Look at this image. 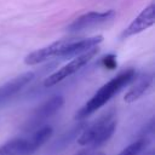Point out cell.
<instances>
[{"label":"cell","mask_w":155,"mask_h":155,"mask_svg":"<svg viewBox=\"0 0 155 155\" xmlns=\"http://www.w3.org/2000/svg\"><path fill=\"white\" fill-rule=\"evenodd\" d=\"M97 53H98V47H94V48H92V50H90V51H87L80 56H76L68 64H65L64 67H62L61 69H58L57 71H54L53 74L47 76L44 81V86L45 87H52V86L57 85L58 82L65 80L70 75L79 71L84 65H86Z\"/></svg>","instance_id":"obj_4"},{"label":"cell","mask_w":155,"mask_h":155,"mask_svg":"<svg viewBox=\"0 0 155 155\" xmlns=\"http://www.w3.org/2000/svg\"><path fill=\"white\" fill-rule=\"evenodd\" d=\"M76 155H105L103 151H87V150H84V151H80Z\"/></svg>","instance_id":"obj_16"},{"label":"cell","mask_w":155,"mask_h":155,"mask_svg":"<svg viewBox=\"0 0 155 155\" xmlns=\"http://www.w3.org/2000/svg\"><path fill=\"white\" fill-rule=\"evenodd\" d=\"M136 82L134 85L126 92L124 99L126 103H132L134 101H137L138 98H140L145 91L150 87L151 82H153V75L151 74H143L139 75L138 78H134Z\"/></svg>","instance_id":"obj_10"},{"label":"cell","mask_w":155,"mask_h":155,"mask_svg":"<svg viewBox=\"0 0 155 155\" xmlns=\"http://www.w3.org/2000/svg\"><path fill=\"white\" fill-rule=\"evenodd\" d=\"M103 41L102 35L87 38V39H81V40H71V39H65L63 46L61 47L57 57L61 58H71L80 56L94 47H98V45Z\"/></svg>","instance_id":"obj_5"},{"label":"cell","mask_w":155,"mask_h":155,"mask_svg":"<svg viewBox=\"0 0 155 155\" xmlns=\"http://www.w3.org/2000/svg\"><path fill=\"white\" fill-rule=\"evenodd\" d=\"M116 128V120L114 113L102 115L93 124L86 126L78 138V143L84 147L96 149L107 143L114 134Z\"/></svg>","instance_id":"obj_2"},{"label":"cell","mask_w":155,"mask_h":155,"mask_svg":"<svg viewBox=\"0 0 155 155\" xmlns=\"http://www.w3.org/2000/svg\"><path fill=\"white\" fill-rule=\"evenodd\" d=\"M114 16H115L114 10H108V11H104V12H96V11L87 12V13L78 17L76 19H74L67 27V30L70 31V33H76V31H80V30L98 27V25L110 21Z\"/></svg>","instance_id":"obj_6"},{"label":"cell","mask_w":155,"mask_h":155,"mask_svg":"<svg viewBox=\"0 0 155 155\" xmlns=\"http://www.w3.org/2000/svg\"><path fill=\"white\" fill-rule=\"evenodd\" d=\"M0 155H28L27 139L16 138L0 147Z\"/></svg>","instance_id":"obj_12"},{"label":"cell","mask_w":155,"mask_h":155,"mask_svg":"<svg viewBox=\"0 0 155 155\" xmlns=\"http://www.w3.org/2000/svg\"><path fill=\"white\" fill-rule=\"evenodd\" d=\"M104 63H105L107 67H109L110 69H113L114 65H115V59L114 58H110V57H105L104 58Z\"/></svg>","instance_id":"obj_15"},{"label":"cell","mask_w":155,"mask_h":155,"mask_svg":"<svg viewBox=\"0 0 155 155\" xmlns=\"http://www.w3.org/2000/svg\"><path fill=\"white\" fill-rule=\"evenodd\" d=\"M154 10H155L154 4H150L148 7H145V8L128 24V27L124 30V33H122L121 36H122L124 39H126V38L133 36V35L139 34V33L147 30L148 28H150V27L155 23Z\"/></svg>","instance_id":"obj_7"},{"label":"cell","mask_w":155,"mask_h":155,"mask_svg":"<svg viewBox=\"0 0 155 155\" xmlns=\"http://www.w3.org/2000/svg\"><path fill=\"white\" fill-rule=\"evenodd\" d=\"M52 127L51 126H41L38 130L33 131L31 136L25 138L27 139V151L28 155H31L33 153H35L41 145H44L52 136Z\"/></svg>","instance_id":"obj_11"},{"label":"cell","mask_w":155,"mask_h":155,"mask_svg":"<svg viewBox=\"0 0 155 155\" xmlns=\"http://www.w3.org/2000/svg\"><path fill=\"white\" fill-rule=\"evenodd\" d=\"M65 39L64 40H58L56 42H52L48 46H45L40 50H36L31 53H29L25 58H24V63L28 65H35V64H40L52 57H57L61 47L63 46Z\"/></svg>","instance_id":"obj_9"},{"label":"cell","mask_w":155,"mask_h":155,"mask_svg":"<svg viewBox=\"0 0 155 155\" xmlns=\"http://www.w3.org/2000/svg\"><path fill=\"white\" fill-rule=\"evenodd\" d=\"M136 75H137L136 74V70L132 69V68H130V69H126V70L121 71L120 74H117L111 80H109L107 84H104L91 97V99H88L84 104V107H81L76 111L75 119L76 120H82V119L87 117L88 115L93 114L94 111H97L108 101H110L116 93H119L125 86H127L131 81H133L134 78H136Z\"/></svg>","instance_id":"obj_1"},{"label":"cell","mask_w":155,"mask_h":155,"mask_svg":"<svg viewBox=\"0 0 155 155\" xmlns=\"http://www.w3.org/2000/svg\"><path fill=\"white\" fill-rule=\"evenodd\" d=\"M63 103H64V98L58 94L52 96L50 99L44 102L40 107H38L33 111L30 117L27 120V122L24 124V127H23L24 131L33 132V131L38 130L39 127H41L45 121H47L50 117H52L62 108Z\"/></svg>","instance_id":"obj_3"},{"label":"cell","mask_w":155,"mask_h":155,"mask_svg":"<svg viewBox=\"0 0 155 155\" xmlns=\"http://www.w3.org/2000/svg\"><path fill=\"white\" fill-rule=\"evenodd\" d=\"M85 128V124L81 122L76 126H74L73 128H70L69 131H67L64 134H62L53 144H52V150L53 151H61L62 149H64L67 145H69L71 143V140H74L79 133L82 132V130Z\"/></svg>","instance_id":"obj_13"},{"label":"cell","mask_w":155,"mask_h":155,"mask_svg":"<svg viewBox=\"0 0 155 155\" xmlns=\"http://www.w3.org/2000/svg\"><path fill=\"white\" fill-rule=\"evenodd\" d=\"M147 144H148L147 138H139L133 143H131L130 145H127L125 149H122L119 153V155H139V153L147 147Z\"/></svg>","instance_id":"obj_14"},{"label":"cell","mask_w":155,"mask_h":155,"mask_svg":"<svg viewBox=\"0 0 155 155\" xmlns=\"http://www.w3.org/2000/svg\"><path fill=\"white\" fill-rule=\"evenodd\" d=\"M34 78L33 71L23 73L12 80L7 81L2 86H0V104L5 103L7 99H10L12 96H15L17 92H19L25 85H28Z\"/></svg>","instance_id":"obj_8"}]
</instances>
